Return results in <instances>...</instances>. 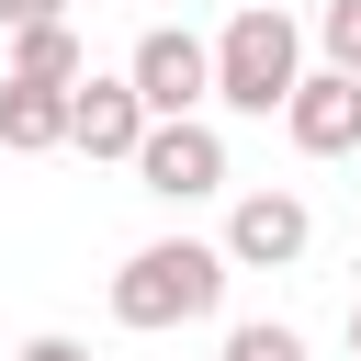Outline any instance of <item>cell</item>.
<instances>
[{"label":"cell","instance_id":"cell-1","mask_svg":"<svg viewBox=\"0 0 361 361\" xmlns=\"http://www.w3.org/2000/svg\"><path fill=\"white\" fill-rule=\"evenodd\" d=\"M226 282H237V259H226L214 237H147V248H124V271H113V327L169 338V327L214 316Z\"/></svg>","mask_w":361,"mask_h":361},{"label":"cell","instance_id":"cell-2","mask_svg":"<svg viewBox=\"0 0 361 361\" xmlns=\"http://www.w3.org/2000/svg\"><path fill=\"white\" fill-rule=\"evenodd\" d=\"M293 79H305V34H293V11H282V0H248V11L214 34V102L248 113V124H271Z\"/></svg>","mask_w":361,"mask_h":361},{"label":"cell","instance_id":"cell-3","mask_svg":"<svg viewBox=\"0 0 361 361\" xmlns=\"http://www.w3.org/2000/svg\"><path fill=\"white\" fill-rule=\"evenodd\" d=\"M158 203H203V192H226V135L203 124V113H147V135H135V158H124Z\"/></svg>","mask_w":361,"mask_h":361},{"label":"cell","instance_id":"cell-4","mask_svg":"<svg viewBox=\"0 0 361 361\" xmlns=\"http://www.w3.org/2000/svg\"><path fill=\"white\" fill-rule=\"evenodd\" d=\"M124 79H135L147 113H203V102H214V45H203L192 23H147L135 56H124Z\"/></svg>","mask_w":361,"mask_h":361},{"label":"cell","instance_id":"cell-5","mask_svg":"<svg viewBox=\"0 0 361 361\" xmlns=\"http://www.w3.org/2000/svg\"><path fill=\"white\" fill-rule=\"evenodd\" d=\"M214 248H226L237 271H293V259L316 248V214H305V192L271 180V192H237V203H226V237H214Z\"/></svg>","mask_w":361,"mask_h":361},{"label":"cell","instance_id":"cell-6","mask_svg":"<svg viewBox=\"0 0 361 361\" xmlns=\"http://www.w3.org/2000/svg\"><path fill=\"white\" fill-rule=\"evenodd\" d=\"M282 135H293L305 158H350V147H361V79H350V68H305V79L282 90Z\"/></svg>","mask_w":361,"mask_h":361},{"label":"cell","instance_id":"cell-7","mask_svg":"<svg viewBox=\"0 0 361 361\" xmlns=\"http://www.w3.org/2000/svg\"><path fill=\"white\" fill-rule=\"evenodd\" d=\"M135 135H147L135 79H124V68H113V79L79 68V79H68V147H79V158H135Z\"/></svg>","mask_w":361,"mask_h":361},{"label":"cell","instance_id":"cell-8","mask_svg":"<svg viewBox=\"0 0 361 361\" xmlns=\"http://www.w3.org/2000/svg\"><path fill=\"white\" fill-rule=\"evenodd\" d=\"M0 147H11V158L68 147V90H56V79H11V68H0Z\"/></svg>","mask_w":361,"mask_h":361},{"label":"cell","instance_id":"cell-9","mask_svg":"<svg viewBox=\"0 0 361 361\" xmlns=\"http://www.w3.org/2000/svg\"><path fill=\"white\" fill-rule=\"evenodd\" d=\"M0 45H11V79H56V90H68V79L90 68V56H79V23H68V11H56V23H23V34H0Z\"/></svg>","mask_w":361,"mask_h":361},{"label":"cell","instance_id":"cell-10","mask_svg":"<svg viewBox=\"0 0 361 361\" xmlns=\"http://www.w3.org/2000/svg\"><path fill=\"white\" fill-rule=\"evenodd\" d=\"M226 361H305V327H282V316H248V327H226Z\"/></svg>","mask_w":361,"mask_h":361},{"label":"cell","instance_id":"cell-11","mask_svg":"<svg viewBox=\"0 0 361 361\" xmlns=\"http://www.w3.org/2000/svg\"><path fill=\"white\" fill-rule=\"evenodd\" d=\"M316 45H327V68L361 79V0H327V11H316Z\"/></svg>","mask_w":361,"mask_h":361},{"label":"cell","instance_id":"cell-12","mask_svg":"<svg viewBox=\"0 0 361 361\" xmlns=\"http://www.w3.org/2000/svg\"><path fill=\"white\" fill-rule=\"evenodd\" d=\"M11 361H90V350H79V338H68V327H34V338H23V350H11Z\"/></svg>","mask_w":361,"mask_h":361},{"label":"cell","instance_id":"cell-13","mask_svg":"<svg viewBox=\"0 0 361 361\" xmlns=\"http://www.w3.org/2000/svg\"><path fill=\"white\" fill-rule=\"evenodd\" d=\"M68 0H0V34H23V23H56Z\"/></svg>","mask_w":361,"mask_h":361},{"label":"cell","instance_id":"cell-14","mask_svg":"<svg viewBox=\"0 0 361 361\" xmlns=\"http://www.w3.org/2000/svg\"><path fill=\"white\" fill-rule=\"evenodd\" d=\"M350 361H361V305H350Z\"/></svg>","mask_w":361,"mask_h":361}]
</instances>
